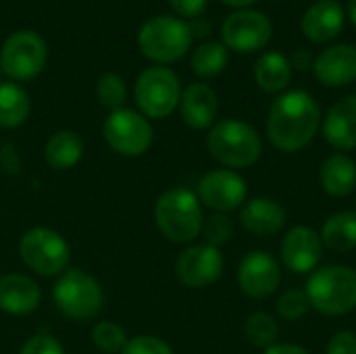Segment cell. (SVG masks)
<instances>
[{
	"label": "cell",
	"instance_id": "obj_1",
	"mask_svg": "<svg viewBox=\"0 0 356 354\" xmlns=\"http://www.w3.org/2000/svg\"><path fill=\"white\" fill-rule=\"evenodd\" d=\"M321 127V108L305 90L282 94L267 117L269 142L286 154L305 150Z\"/></svg>",
	"mask_w": 356,
	"mask_h": 354
},
{
	"label": "cell",
	"instance_id": "obj_2",
	"mask_svg": "<svg viewBox=\"0 0 356 354\" xmlns=\"http://www.w3.org/2000/svg\"><path fill=\"white\" fill-rule=\"evenodd\" d=\"M154 223L173 244H192L204 223L202 204L190 188L177 186L165 190L154 202Z\"/></svg>",
	"mask_w": 356,
	"mask_h": 354
},
{
	"label": "cell",
	"instance_id": "obj_3",
	"mask_svg": "<svg viewBox=\"0 0 356 354\" xmlns=\"http://www.w3.org/2000/svg\"><path fill=\"white\" fill-rule=\"evenodd\" d=\"M207 148L211 156L225 169L252 167L263 154V140L259 131L240 119H223L209 129Z\"/></svg>",
	"mask_w": 356,
	"mask_h": 354
},
{
	"label": "cell",
	"instance_id": "obj_4",
	"mask_svg": "<svg viewBox=\"0 0 356 354\" xmlns=\"http://www.w3.org/2000/svg\"><path fill=\"white\" fill-rule=\"evenodd\" d=\"M52 300L63 317L83 323L96 319L104 309V290L92 273L69 267L54 277Z\"/></svg>",
	"mask_w": 356,
	"mask_h": 354
},
{
	"label": "cell",
	"instance_id": "obj_5",
	"mask_svg": "<svg viewBox=\"0 0 356 354\" xmlns=\"http://www.w3.org/2000/svg\"><path fill=\"white\" fill-rule=\"evenodd\" d=\"M311 309L327 317L348 315L356 309V271L348 265L317 267L305 288Z\"/></svg>",
	"mask_w": 356,
	"mask_h": 354
},
{
	"label": "cell",
	"instance_id": "obj_6",
	"mask_svg": "<svg viewBox=\"0 0 356 354\" xmlns=\"http://www.w3.org/2000/svg\"><path fill=\"white\" fill-rule=\"evenodd\" d=\"M19 257L35 275L58 277L69 269L71 246L56 230L35 225L25 230L19 238Z\"/></svg>",
	"mask_w": 356,
	"mask_h": 354
},
{
	"label": "cell",
	"instance_id": "obj_7",
	"mask_svg": "<svg viewBox=\"0 0 356 354\" xmlns=\"http://www.w3.org/2000/svg\"><path fill=\"white\" fill-rule=\"evenodd\" d=\"M192 38V29L186 21L175 17H152L140 27L138 46L146 58L169 65L188 52Z\"/></svg>",
	"mask_w": 356,
	"mask_h": 354
},
{
	"label": "cell",
	"instance_id": "obj_8",
	"mask_svg": "<svg viewBox=\"0 0 356 354\" xmlns=\"http://www.w3.org/2000/svg\"><path fill=\"white\" fill-rule=\"evenodd\" d=\"M134 98L146 119H165L179 106V77L165 65L148 67L136 79Z\"/></svg>",
	"mask_w": 356,
	"mask_h": 354
},
{
	"label": "cell",
	"instance_id": "obj_9",
	"mask_svg": "<svg viewBox=\"0 0 356 354\" xmlns=\"http://www.w3.org/2000/svg\"><path fill=\"white\" fill-rule=\"evenodd\" d=\"M102 138L106 146L125 159H138L152 146L154 131L150 121L134 108H119L108 113L102 125Z\"/></svg>",
	"mask_w": 356,
	"mask_h": 354
},
{
	"label": "cell",
	"instance_id": "obj_10",
	"mask_svg": "<svg viewBox=\"0 0 356 354\" xmlns=\"http://www.w3.org/2000/svg\"><path fill=\"white\" fill-rule=\"evenodd\" d=\"M48 61L46 42L35 31H15L0 48V71H4L13 81L35 79Z\"/></svg>",
	"mask_w": 356,
	"mask_h": 354
},
{
	"label": "cell",
	"instance_id": "obj_11",
	"mask_svg": "<svg viewBox=\"0 0 356 354\" xmlns=\"http://www.w3.org/2000/svg\"><path fill=\"white\" fill-rule=\"evenodd\" d=\"M221 248L211 244H188L175 259V277L184 288L204 290L223 275Z\"/></svg>",
	"mask_w": 356,
	"mask_h": 354
},
{
	"label": "cell",
	"instance_id": "obj_12",
	"mask_svg": "<svg viewBox=\"0 0 356 354\" xmlns=\"http://www.w3.org/2000/svg\"><path fill=\"white\" fill-rule=\"evenodd\" d=\"M196 196L200 204H204L213 213L227 215L232 211L242 209L248 198V184L234 169H213L200 177Z\"/></svg>",
	"mask_w": 356,
	"mask_h": 354
},
{
	"label": "cell",
	"instance_id": "obj_13",
	"mask_svg": "<svg viewBox=\"0 0 356 354\" xmlns=\"http://www.w3.org/2000/svg\"><path fill=\"white\" fill-rule=\"evenodd\" d=\"M238 288L244 296L263 300L275 294L282 282L280 263L265 250H250L238 265Z\"/></svg>",
	"mask_w": 356,
	"mask_h": 354
},
{
	"label": "cell",
	"instance_id": "obj_14",
	"mask_svg": "<svg viewBox=\"0 0 356 354\" xmlns=\"http://www.w3.org/2000/svg\"><path fill=\"white\" fill-rule=\"evenodd\" d=\"M271 21L259 10H236L221 27V35L227 48L236 52H257L271 40Z\"/></svg>",
	"mask_w": 356,
	"mask_h": 354
},
{
	"label": "cell",
	"instance_id": "obj_15",
	"mask_svg": "<svg viewBox=\"0 0 356 354\" xmlns=\"http://www.w3.org/2000/svg\"><path fill=\"white\" fill-rule=\"evenodd\" d=\"M323 242L319 232L309 225H294L282 242V261L286 269L298 275L313 273L323 259Z\"/></svg>",
	"mask_w": 356,
	"mask_h": 354
},
{
	"label": "cell",
	"instance_id": "obj_16",
	"mask_svg": "<svg viewBox=\"0 0 356 354\" xmlns=\"http://www.w3.org/2000/svg\"><path fill=\"white\" fill-rule=\"evenodd\" d=\"M42 305L38 282L23 273L0 275V311L10 317H27Z\"/></svg>",
	"mask_w": 356,
	"mask_h": 354
},
{
	"label": "cell",
	"instance_id": "obj_17",
	"mask_svg": "<svg viewBox=\"0 0 356 354\" xmlns=\"http://www.w3.org/2000/svg\"><path fill=\"white\" fill-rule=\"evenodd\" d=\"M286 219L288 215L282 202H277L275 198H267V196L250 198L240 209L242 227L248 234L259 236V238H269V236L280 234L286 225Z\"/></svg>",
	"mask_w": 356,
	"mask_h": 354
},
{
	"label": "cell",
	"instance_id": "obj_18",
	"mask_svg": "<svg viewBox=\"0 0 356 354\" xmlns=\"http://www.w3.org/2000/svg\"><path fill=\"white\" fill-rule=\"evenodd\" d=\"M315 77L327 88H342L356 81V46L336 44L315 58Z\"/></svg>",
	"mask_w": 356,
	"mask_h": 354
},
{
	"label": "cell",
	"instance_id": "obj_19",
	"mask_svg": "<svg viewBox=\"0 0 356 354\" xmlns=\"http://www.w3.org/2000/svg\"><path fill=\"white\" fill-rule=\"evenodd\" d=\"M177 108L181 113L184 123L190 129L202 131V129H211L215 125V119L219 113V98L211 86L192 83L186 90H181Z\"/></svg>",
	"mask_w": 356,
	"mask_h": 354
},
{
	"label": "cell",
	"instance_id": "obj_20",
	"mask_svg": "<svg viewBox=\"0 0 356 354\" xmlns=\"http://www.w3.org/2000/svg\"><path fill=\"white\" fill-rule=\"evenodd\" d=\"M323 138L338 152L356 148V94L340 98L325 115Z\"/></svg>",
	"mask_w": 356,
	"mask_h": 354
},
{
	"label": "cell",
	"instance_id": "obj_21",
	"mask_svg": "<svg viewBox=\"0 0 356 354\" xmlns=\"http://www.w3.org/2000/svg\"><path fill=\"white\" fill-rule=\"evenodd\" d=\"M344 27V8L336 0L315 2L302 17V31L311 42H330Z\"/></svg>",
	"mask_w": 356,
	"mask_h": 354
},
{
	"label": "cell",
	"instance_id": "obj_22",
	"mask_svg": "<svg viewBox=\"0 0 356 354\" xmlns=\"http://www.w3.org/2000/svg\"><path fill=\"white\" fill-rule=\"evenodd\" d=\"M321 190L332 198H344L356 188V163L346 152H334L319 169Z\"/></svg>",
	"mask_w": 356,
	"mask_h": 354
},
{
	"label": "cell",
	"instance_id": "obj_23",
	"mask_svg": "<svg viewBox=\"0 0 356 354\" xmlns=\"http://www.w3.org/2000/svg\"><path fill=\"white\" fill-rule=\"evenodd\" d=\"M83 138L73 129H58L44 144V161L54 171L73 169L83 159Z\"/></svg>",
	"mask_w": 356,
	"mask_h": 354
},
{
	"label": "cell",
	"instance_id": "obj_24",
	"mask_svg": "<svg viewBox=\"0 0 356 354\" xmlns=\"http://www.w3.org/2000/svg\"><path fill=\"white\" fill-rule=\"evenodd\" d=\"M321 242L332 252H350L356 248V213L338 211L321 225Z\"/></svg>",
	"mask_w": 356,
	"mask_h": 354
},
{
	"label": "cell",
	"instance_id": "obj_25",
	"mask_svg": "<svg viewBox=\"0 0 356 354\" xmlns=\"http://www.w3.org/2000/svg\"><path fill=\"white\" fill-rule=\"evenodd\" d=\"M254 79L261 90L280 94L292 81V65L282 52H267L254 65Z\"/></svg>",
	"mask_w": 356,
	"mask_h": 354
},
{
	"label": "cell",
	"instance_id": "obj_26",
	"mask_svg": "<svg viewBox=\"0 0 356 354\" xmlns=\"http://www.w3.org/2000/svg\"><path fill=\"white\" fill-rule=\"evenodd\" d=\"M31 113L29 94L17 81L0 83V127L15 129L27 121Z\"/></svg>",
	"mask_w": 356,
	"mask_h": 354
},
{
	"label": "cell",
	"instance_id": "obj_27",
	"mask_svg": "<svg viewBox=\"0 0 356 354\" xmlns=\"http://www.w3.org/2000/svg\"><path fill=\"white\" fill-rule=\"evenodd\" d=\"M227 61H229V56H227V48L223 44L204 42L194 50L190 65L198 77L211 79V77H217L227 67Z\"/></svg>",
	"mask_w": 356,
	"mask_h": 354
},
{
	"label": "cell",
	"instance_id": "obj_28",
	"mask_svg": "<svg viewBox=\"0 0 356 354\" xmlns=\"http://www.w3.org/2000/svg\"><path fill=\"white\" fill-rule=\"evenodd\" d=\"M277 334H280L277 321L265 311H254L244 321V336L254 348L267 351L269 346L277 344Z\"/></svg>",
	"mask_w": 356,
	"mask_h": 354
},
{
	"label": "cell",
	"instance_id": "obj_29",
	"mask_svg": "<svg viewBox=\"0 0 356 354\" xmlns=\"http://www.w3.org/2000/svg\"><path fill=\"white\" fill-rule=\"evenodd\" d=\"M90 338L94 348L102 354H121L129 340L125 328L115 321H96Z\"/></svg>",
	"mask_w": 356,
	"mask_h": 354
},
{
	"label": "cell",
	"instance_id": "obj_30",
	"mask_svg": "<svg viewBox=\"0 0 356 354\" xmlns=\"http://www.w3.org/2000/svg\"><path fill=\"white\" fill-rule=\"evenodd\" d=\"M96 98L100 106H104L108 113L123 108L127 100V86L121 75L117 73H102L96 81Z\"/></svg>",
	"mask_w": 356,
	"mask_h": 354
},
{
	"label": "cell",
	"instance_id": "obj_31",
	"mask_svg": "<svg viewBox=\"0 0 356 354\" xmlns=\"http://www.w3.org/2000/svg\"><path fill=\"white\" fill-rule=\"evenodd\" d=\"M234 232H236L234 221L225 213H213L204 219L200 236L204 238V244L221 248L234 238Z\"/></svg>",
	"mask_w": 356,
	"mask_h": 354
},
{
	"label": "cell",
	"instance_id": "obj_32",
	"mask_svg": "<svg viewBox=\"0 0 356 354\" xmlns=\"http://www.w3.org/2000/svg\"><path fill=\"white\" fill-rule=\"evenodd\" d=\"M277 315L284 319V321H300L309 309H311V303H309V296L305 290L300 288H292V290H286L280 298H277Z\"/></svg>",
	"mask_w": 356,
	"mask_h": 354
},
{
	"label": "cell",
	"instance_id": "obj_33",
	"mask_svg": "<svg viewBox=\"0 0 356 354\" xmlns=\"http://www.w3.org/2000/svg\"><path fill=\"white\" fill-rule=\"evenodd\" d=\"M121 354H173V348L167 340L152 334H138L127 340Z\"/></svg>",
	"mask_w": 356,
	"mask_h": 354
},
{
	"label": "cell",
	"instance_id": "obj_34",
	"mask_svg": "<svg viewBox=\"0 0 356 354\" xmlns=\"http://www.w3.org/2000/svg\"><path fill=\"white\" fill-rule=\"evenodd\" d=\"M17 354H65V348L52 334H35L23 342Z\"/></svg>",
	"mask_w": 356,
	"mask_h": 354
},
{
	"label": "cell",
	"instance_id": "obj_35",
	"mask_svg": "<svg viewBox=\"0 0 356 354\" xmlns=\"http://www.w3.org/2000/svg\"><path fill=\"white\" fill-rule=\"evenodd\" d=\"M325 354H356L355 332H350V330L336 332L325 346Z\"/></svg>",
	"mask_w": 356,
	"mask_h": 354
},
{
	"label": "cell",
	"instance_id": "obj_36",
	"mask_svg": "<svg viewBox=\"0 0 356 354\" xmlns=\"http://www.w3.org/2000/svg\"><path fill=\"white\" fill-rule=\"evenodd\" d=\"M21 154L15 144L2 142L0 144V173L4 175H17L21 171Z\"/></svg>",
	"mask_w": 356,
	"mask_h": 354
},
{
	"label": "cell",
	"instance_id": "obj_37",
	"mask_svg": "<svg viewBox=\"0 0 356 354\" xmlns=\"http://www.w3.org/2000/svg\"><path fill=\"white\" fill-rule=\"evenodd\" d=\"M169 4L173 6V10H177L181 17H198L204 6L207 0H169Z\"/></svg>",
	"mask_w": 356,
	"mask_h": 354
},
{
	"label": "cell",
	"instance_id": "obj_38",
	"mask_svg": "<svg viewBox=\"0 0 356 354\" xmlns=\"http://www.w3.org/2000/svg\"><path fill=\"white\" fill-rule=\"evenodd\" d=\"M263 354H311L305 346L298 344H273Z\"/></svg>",
	"mask_w": 356,
	"mask_h": 354
},
{
	"label": "cell",
	"instance_id": "obj_39",
	"mask_svg": "<svg viewBox=\"0 0 356 354\" xmlns=\"http://www.w3.org/2000/svg\"><path fill=\"white\" fill-rule=\"evenodd\" d=\"M311 65V54L309 52H296L294 56H292V67H298V69H307Z\"/></svg>",
	"mask_w": 356,
	"mask_h": 354
},
{
	"label": "cell",
	"instance_id": "obj_40",
	"mask_svg": "<svg viewBox=\"0 0 356 354\" xmlns=\"http://www.w3.org/2000/svg\"><path fill=\"white\" fill-rule=\"evenodd\" d=\"M221 2H225L229 6H248V4H254L259 0H221Z\"/></svg>",
	"mask_w": 356,
	"mask_h": 354
},
{
	"label": "cell",
	"instance_id": "obj_41",
	"mask_svg": "<svg viewBox=\"0 0 356 354\" xmlns=\"http://www.w3.org/2000/svg\"><path fill=\"white\" fill-rule=\"evenodd\" d=\"M348 13H350L353 23L356 25V0H350V2H348Z\"/></svg>",
	"mask_w": 356,
	"mask_h": 354
}]
</instances>
